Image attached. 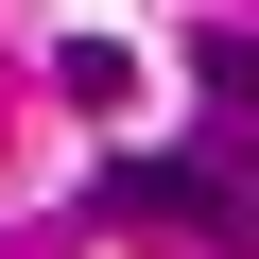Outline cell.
<instances>
[{"label":"cell","mask_w":259,"mask_h":259,"mask_svg":"<svg viewBox=\"0 0 259 259\" xmlns=\"http://www.w3.org/2000/svg\"><path fill=\"white\" fill-rule=\"evenodd\" d=\"M104 207H121V225H207L225 259H259V121L207 139V156H121Z\"/></svg>","instance_id":"obj_1"},{"label":"cell","mask_w":259,"mask_h":259,"mask_svg":"<svg viewBox=\"0 0 259 259\" xmlns=\"http://www.w3.org/2000/svg\"><path fill=\"white\" fill-rule=\"evenodd\" d=\"M190 69H207V104H225V121H259V35H190Z\"/></svg>","instance_id":"obj_2"}]
</instances>
